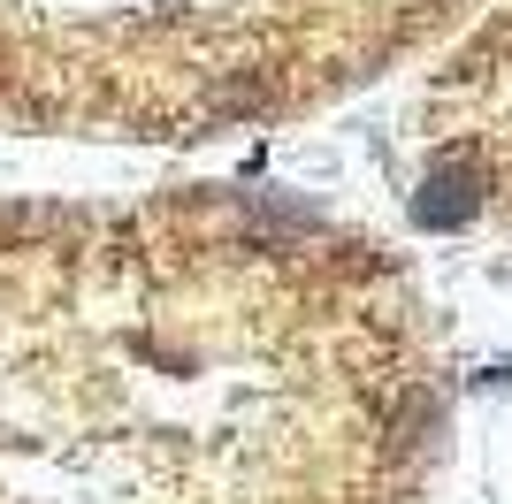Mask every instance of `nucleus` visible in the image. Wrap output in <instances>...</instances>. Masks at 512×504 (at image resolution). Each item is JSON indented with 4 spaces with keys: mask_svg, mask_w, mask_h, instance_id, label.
Listing matches in <instances>:
<instances>
[{
    "mask_svg": "<svg viewBox=\"0 0 512 504\" xmlns=\"http://www.w3.org/2000/svg\"><path fill=\"white\" fill-rule=\"evenodd\" d=\"M474 207H482V176H474L467 161H444L421 184V199H413V222H421V230H459Z\"/></svg>",
    "mask_w": 512,
    "mask_h": 504,
    "instance_id": "1",
    "label": "nucleus"
}]
</instances>
